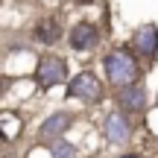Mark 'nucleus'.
<instances>
[{"label":"nucleus","mask_w":158,"mask_h":158,"mask_svg":"<svg viewBox=\"0 0 158 158\" xmlns=\"http://www.w3.org/2000/svg\"><path fill=\"white\" fill-rule=\"evenodd\" d=\"M102 132H106L108 143H126L132 138V123L126 117V111H111L102 123Z\"/></svg>","instance_id":"39448f33"},{"label":"nucleus","mask_w":158,"mask_h":158,"mask_svg":"<svg viewBox=\"0 0 158 158\" xmlns=\"http://www.w3.org/2000/svg\"><path fill=\"white\" fill-rule=\"evenodd\" d=\"M120 158H141V155H138V152H129V155H120Z\"/></svg>","instance_id":"f8f14e48"},{"label":"nucleus","mask_w":158,"mask_h":158,"mask_svg":"<svg viewBox=\"0 0 158 158\" xmlns=\"http://www.w3.org/2000/svg\"><path fill=\"white\" fill-rule=\"evenodd\" d=\"M50 155H53V158H76V147L59 138V141L50 143Z\"/></svg>","instance_id":"9b49d317"},{"label":"nucleus","mask_w":158,"mask_h":158,"mask_svg":"<svg viewBox=\"0 0 158 158\" xmlns=\"http://www.w3.org/2000/svg\"><path fill=\"white\" fill-rule=\"evenodd\" d=\"M32 38L41 41V44H56V41L62 38V23H59L56 18H41V21L35 23V29H32Z\"/></svg>","instance_id":"9d476101"},{"label":"nucleus","mask_w":158,"mask_h":158,"mask_svg":"<svg viewBox=\"0 0 158 158\" xmlns=\"http://www.w3.org/2000/svg\"><path fill=\"white\" fill-rule=\"evenodd\" d=\"M68 79V64L59 56H44L35 64V82H38L41 91H53L56 85H62Z\"/></svg>","instance_id":"f03ea898"},{"label":"nucleus","mask_w":158,"mask_h":158,"mask_svg":"<svg viewBox=\"0 0 158 158\" xmlns=\"http://www.w3.org/2000/svg\"><path fill=\"white\" fill-rule=\"evenodd\" d=\"M21 132H23V117L12 108H0V141L12 143V141H18Z\"/></svg>","instance_id":"1a4fd4ad"},{"label":"nucleus","mask_w":158,"mask_h":158,"mask_svg":"<svg viewBox=\"0 0 158 158\" xmlns=\"http://www.w3.org/2000/svg\"><path fill=\"white\" fill-rule=\"evenodd\" d=\"M70 123H73V114H70V111H56V114H50V117L41 123L38 138L44 143H53V141H59V138L70 129Z\"/></svg>","instance_id":"423d86ee"},{"label":"nucleus","mask_w":158,"mask_h":158,"mask_svg":"<svg viewBox=\"0 0 158 158\" xmlns=\"http://www.w3.org/2000/svg\"><path fill=\"white\" fill-rule=\"evenodd\" d=\"M68 44H70V50H76V53H85V50H94L97 44H100V29L94 27V23H73L70 27V32H68Z\"/></svg>","instance_id":"20e7f679"},{"label":"nucleus","mask_w":158,"mask_h":158,"mask_svg":"<svg viewBox=\"0 0 158 158\" xmlns=\"http://www.w3.org/2000/svg\"><path fill=\"white\" fill-rule=\"evenodd\" d=\"M102 68H106V76H108V85H114V88H126V85H135L138 76H141V64H138V59L132 56L129 50H123V47H117V50H111L106 59H102Z\"/></svg>","instance_id":"f257e3e1"},{"label":"nucleus","mask_w":158,"mask_h":158,"mask_svg":"<svg viewBox=\"0 0 158 158\" xmlns=\"http://www.w3.org/2000/svg\"><path fill=\"white\" fill-rule=\"evenodd\" d=\"M135 53H138V59H155V53H158V27L155 23H143L135 32Z\"/></svg>","instance_id":"0eeeda50"},{"label":"nucleus","mask_w":158,"mask_h":158,"mask_svg":"<svg viewBox=\"0 0 158 158\" xmlns=\"http://www.w3.org/2000/svg\"><path fill=\"white\" fill-rule=\"evenodd\" d=\"M117 102L123 106V111H132V114L143 111V108H147V88H143L141 82L126 85V88L117 91Z\"/></svg>","instance_id":"6e6552de"},{"label":"nucleus","mask_w":158,"mask_h":158,"mask_svg":"<svg viewBox=\"0 0 158 158\" xmlns=\"http://www.w3.org/2000/svg\"><path fill=\"white\" fill-rule=\"evenodd\" d=\"M68 97L70 100H82V102H97L102 97V82L97 73H91V70H82V73H76L70 79L68 85Z\"/></svg>","instance_id":"7ed1b4c3"}]
</instances>
